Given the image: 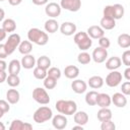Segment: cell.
Listing matches in <instances>:
<instances>
[{
	"instance_id": "obj_51",
	"label": "cell",
	"mask_w": 130,
	"mask_h": 130,
	"mask_svg": "<svg viewBox=\"0 0 130 130\" xmlns=\"http://www.w3.org/2000/svg\"><path fill=\"white\" fill-rule=\"evenodd\" d=\"M4 17H5V11H4L2 8H0V22L3 21Z\"/></svg>"
},
{
	"instance_id": "obj_5",
	"label": "cell",
	"mask_w": 130,
	"mask_h": 130,
	"mask_svg": "<svg viewBox=\"0 0 130 130\" xmlns=\"http://www.w3.org/2000/svg\"><path fill=\"white\" fill-rule=\"evenodd\" d=\"M52 117H53L52 109L47 107V106H43V107L38 108L36 110V112L34 113V116H32L34 121L36 123H39V124H42V123L49 121Z\"/></svg>"
},
{
	"instance_id": "obj_6",
	"label": "cell",
	"mask_w": 130,
	"mask_h": 130,
	"mask_svg": "<svg viewBox=\"0 0 130 130\" xmlns=\"http://www.w3.org/2000/svg\"><path fill=\"white\" fill-rule=\"evenodd\" d=\"M32 99L40 105H48L50 103V96L43 87H36L32 90Z\"/></svg>"
},
{
	"instance_id": "obj_32",
	"label": "cell",
	"mask_w": 130,
	"mask_h": 130,
	"mask_svg": "<svg viewBox=\"0 0 130 130\" xmlns=\"http://www.w3.org/2000/svg\"><path fill=\"white\" fill-rule=\"evenodd\" d=\"M36 64H37L38 67H40L42 69H45V70H48L51 66V59L48 56H41L37 60Z\"/></svg>"
},
{
	"instance_id": "obj_13",
	"label": "cell",
	"mask_w": 130,
	"mask_h": 130,
	"mask_svg": "<svg viewBox=\"0 0 130 130\" xmlns=\"http://www.w3.org/2000/svg\"><path fill=\"white\" fill-rule=\"evenodd\" d=\"M67 118L65 117V115H55L52 119V125L54 128L58 129V130H62L67 126Z\"/></svg>"
},
{
	"instance_id": "obj_43",
	"label": "cell",
	"mask_w": 130,
	"mask_h": 130,
	"mask_svg": "<svg viewBox=\"0 0 130 130\" xmlns=\"http://www.w3.org/2000/svg\"><path fill=\"white\" fill-rule=\"evenodd\" d=\"M0 109L4 112V113H7L9 110H10V106H9V103L5 100H0Z\"/></svg>"
},
{
	"instance_id": "obj_49",
	"label": "cell",
	"mask_w": 130,
	"mask_h": 130,
	"mask_svg": "<svg viewBox=\"0 0 130 130\" xmlns=\"http://www.w3.org/2000/svg\"><path fill=\"white\" fill-rule=\"evenodd\" d=\"M6 34H7V32L1 27V28H0V43L6 39Z\"/></svg>"
},
{
	"instance_id": "obj_55",
	"label": "cell",
	"mask_w": 130,
	"mask_h": 130,
	"mask_svg": "<svg viewBox=\"0 0 130 130\" xmlns=\"http://www.w3.org/2000/svg\"><path fill=\"white\" fill-rule=\"evenodd\" d=\"M2 1H5V0H0V2H2Z\"/></svg>"
},
{
	"instance_id": "obj_8",
	"label": "cell",
	"mask_w": 130,
	"mask_h": 130,
	"mask_svg": "<svg viewBox=\"0 0 130 130\" xmlns=\"http://www.w3.org/2000/svg\"><path fill=\"white\" fill-rule=\"evenodd\" d=\"M122 73L117 70H112L106 77V84L110 87H116L118 86L122 81Z\"/></svg>"
},
{
	"instance_id": "obj_39",
	"label": "cell",
	"mask_w": 130,
	"mask_h": 130,
	"mask_svg": "<svg viewBox=\"0 0 130 130\" xmlns=\"http://www.w3.org/2000/svg\"><path fill=\"white\" fill-rule=\"evenodd\" d=\"M101 129L102 130H115L116 129V125H115L114 122H112V120H106V121L102 122Z\"/></svg>"
},
{
	"instance_id": "obj_37",
	"label": "cell",
	"mask_w": 130,
	"mask_h": 130,
	"mask_svg": "<svg viewBox=\"0 0 130 130\" xmlns=\"http://www.w3.org/2000/svg\"><path fill=\"white\" fill-rule=\"evenodd\" d=\"M61 70L59 69V68H57V67H50L48 70H47V75L48 76H51V77H53V78H55V79H59L60 77H61Z\"/></svg>"
},
{
	"instance_id": "obj_21",
	"label": "cell",
	"mask_w": 130,
	"mask_h": 130,
	"mask_svg": "<svg viewBox=\"0 0 130 130\" xmlns=\"http://www.w3.org/2000/svg\"><path fill=\"white\" fill-rule=\"evenodd\" d=\"M100 26L104 29V30H110L113 29L116 26V20L112 17H107V16H103L101 21H100Z\"/></svg>"
},
{
	"instance_id": "obj_18",
	"label": "cell",
	"mask_w": 130,
	"mask_h": 130,
	"mask_svg": "<svg viewBox=\"0 0 130 130\" xmlns=\"http://www.w3.org/2000/svg\"><path fill=\"white\" fill-rule=\"evenodd\" d=\"M36 63H37V60H36L35 56L30 55V54L23 55V57L21 58V61H20V64L24 69H32L36 66Z\"/></svg>"
},
{
	"instance_id": "obj_48",
	"label": "cell",
	"mask_w": 130,
	"mask_h": 130,
	"mask_svg": "<svg viewBox=\"0 0 130 130\" xmlns=\"http://www.w3.org/2000/svg\"><path fill=\"white\" fill-rule=\"evenodd\" d=\"M124 77L126 80H130V67L128 66L124 71Z\"/></svg>"
},
{
	"instance_id": "obj_19",
	"label": "cell",
	"mask_w": 130,
	"mask_h": 130,
	"mask_svg": "<svg viewBox=\"0 0 130 130\" xmlns=\"http://www.w3.org/2000/svg\"><path fill=\"white\" fill-rule=\"evenodd\" d=\"M19 99H20V94H19V91L17 89H15L14 87H11L10 89L7 90L6 92V101L11 104V105H15L19 102Z\"/></svg>"
},
{
	"instance_id": "obj_53",
	"label": "cell",
	"mask_w": 130,
	"mask_h": 130,
	"mask_svg": "<svg viewBox=\"0 0 130 130\" xmlns=\"http://www.w3.org/2000/svg\"><path fill=\"white\" fill-rule=\"evenodd\" d=\"M4 129H5V126H4V124L0 122V130H4Z\"/></svg>"
},
{
	"instance_id": "obj_28",
	"label": "cell",
	"mask_w": 130,
	"mask_h": 130,
	"mask_svg": "<svg viewBox=\"0 0 130 130\" xmlns=\"http://www.w3.org/2000/svg\"><path fill=\"white\" fill-rule=\"evenodd\" d=\"M112 116H113L112 115V111L109 108H101L100 111L96 114V117L101 122L106 121V120H111Z\"/></svg>"
},
{
	"instance_id": "obj_38",
	"label": "cell",
	"mask_w": 130,
	"mask_h": 130,
	"mask_svg": "<svg viewBox=\"0 0 130 130\" xmlns=\"http://www.w3.org/2000/svg\"><path fill=\"white\" fill-rule=\"evenodd\" d=\"M32 74H34V76H35L37 79L42 80V79H44V78L47 76V70L42 69V68H40V67L37 66V67L34 68V72H32Z\"/></svg>"
},
{
	"instance_id": "obj_40",
	"label": "cell",
	"mask_w": 130,
	"mask_h": 130,
	"mask_svg": "<svg viewBox=\"0 0 130 130\" xmlns=\"http://www.w3.org/2000/svg\"><path fill=\"white\" fill-rule=\"evenodd\" d=\"M110 46H111V42H110L109 38L104 36V37L99 39V47H102L104 49H108Z\"/></svg>"
},
{
	"instance_id": "obj_2",
	"label": "cell",
	"mask_w": 130,
	"mask_h": 130,
	"mask_svg": "<svg viewBox=\"0 0 130 130\" xmlns=\"http://www.w3.org/2000/svg\"><path fill=\"white\" fill-rule=\"evenodd\" d=\"M55 108L60 114H63L65 116H71L77 111L76 103L74 101H71V100H68V101L59 100L56 102Z\"/></svg>"
},
{
	"instance_id": "obj_15",
	"label": "cell",
	"mask_w": 130,
	"mask_h": 130,
	"mask_svg": "<svg viewBox=\"0 0 130 130\" xmlns=\"http://www.w3.org/2000/svg\"><path fill=\"white\" fill-rule=\"evenodd\" d=\"M86 34L90 39H95L99 40L100 38L105 36V30L100 26V25H91L87 28Z\"/></svg>"
},
{
	"instance_id": "obj_54",
	"label": "cell",
	"mask_w": 130,
	"mask_h": 130,
	"mask_svg": "<svg viewBox=\"0 0 130 130\" xmlns=\"http://www.w3.org/2000/svg\"><path fill=\"white\" fill-rule=\"evenodd\" d=\"M3 115H4V112L0 109V118H2V117H3Z\"/></svg>"
},
{
	"instance_id": "obj_11",
	"label": "cell",
	"mask_w": 130,
	"mask_h": 130,
	"mask_svg": "<svg viewBox=\"0 0 130 130\" xmlns=\"http://www.w3.org/2000/svg\"><path fill=\"white\" fill-rule=\"evenodd\" d=\"M108 58V51L102 47H96L91 54V59L95 63H103Z\"/></svg>"
},
{
	"instance_id": "obj_26",
	"label": "cell",
	"mask_w": 130,
	"mask_h": 130,
	"mask_svg": "<svg viewBox=\"0 0 130 130\" xmlns=\"http://www.w3.org/2000/svg\"><path fill=\"white\" fill-rule=\"evenodd\" d=\"M64 75L69 79H75L79 75V69L74 65H68L64 68Z\"/></svg>"
},
{
	"instance_id": "obj_23",
	"label": "cell",
	"mask_w": 130,
	"mask_h": 130,
	"mask_svg": "<svg viewBox=\"0 0 130 130\" xmlns=\"http://www.w3.org/2000/svg\"><path fill=\"white\" fill-rule=\"evenodd\" d=\"M44 27H45L46 32L54 34L59 29V23L55 18H50V19L46 20V22L44 24Z\"/></svg>"
},
{
	"instance_id": "obj_33",
	"label": "cell",
	"mask_w": 130,
	"mask_h": 130,
	"mask_svg": "<svg viewBox=\"0 0 130 130\" xmlns=\"http://www.w3.org/2000/svg\"><path fill=\"white\" fill-rule=\"evenodd\" d=\"M99 92L95 90H90L86 92L85 94V103L88 106H95L96 105V99H98Z\"/></svg>"
},
{
	"instance_id": "obj_25",
	"label": "cell",
	"mask_w": 130,
	"mask_h": 130,
	"mask_svg": "<svg viewBox=\"0 0 130 130\" xmlns=\"http://www.w3.org/2000/svg\"><path fill=\"white\" fill-rule=\"evenodd\" d=\"M74 117H73V120L76 124L78 125H81V126H84L87 122H88V115L83 112V111H79V112H75L74 114Z\"/></svg>"
},
{
	"instance_id": "obj_27",
	"label": "cell",
	"mask_w": 130,
	"mask_h": 130,
	"mask_svg": "<svg viewBox=\"0 0 130 130\" xmlns=\"http://www.w3.org/2000/svg\"><path fill=\"white\" fill-rule=\"evenodd\" d=\"M20 69H21V64H20V61H18L17 59H13L9 62V64H8L9 74L18 75V73L20 72Z\"/></svg>"
},
{
	"instance_id": "obj_47",
	"label": "cell",
	"mask_w": 130,
	"mask_h": 130,
	"mask_svg": "<svg viewBox=\"0 0 130 130\" xmlns=\"http://www.w3.org/2000/svg\"><path fill=\"white\" fill-rule=\"evenodd\" d=\"M7 68V64L3 59H0V71H5Z\"/></svg>"
},
{
	"instance_id": "obj_41",
	"label": "cell",
	"mask_w": 130,
	"mask_h": 130,
	"mask_svg": "<svg viewBox=\"0 0 130 130\" xmlns=\"http://www.w3.org/2000/svg\"><path fill=\"white\" fill-rule=\"evenodd\" d=\"M122 63L124 65H126L127 67L130 66V50H126L123 54H122Z\"/></svg>"
},
{
	"instance_id": "obj_1",
	"label": "cell",
	"mask_w": 130,
	"mask_h": 130,
	"mask_svg": "<svg viewBox=\"0 0 130 130\" xmlns=\"http://www.w3.org/2000/svg\"><path fill=\"white\" fill-rule=\"evenodd\" d=\"M27 39L30 43H34L38 46H45L49 42L48 34L38 27H32L27 31Z\"/></svg>"
},
{
	"instance_id": "obj_10",
	"label": "cell",
	"mask_w": 130,
	"mask_h": 130,
	"mask_svg": "<svg viewBox=\"0 0 130 130\" xmlns=\"http://www.w3.org/2000/svg\"><path fill=\"white\" fill-rule=\"evenodd\" d=\"M61 6L56 2H50L45 7L46 14L51 18H56L61 14Z\"/></svg>"
},
{
	"instance_id": "obj_3",
	"label": "cell",
	"mask_w": 130,
	"mask_h": 130,
	"mask_svg": "<svg viewBox=\"0 0 130 130\" xmlns=\"http://www.w3.org/2000/svg\"><path fill=\"white\" fill-rule=\"evenodd\" d=\"M124 6L121 4H114V5H107L105 6L103 10L104 16L107 17H112L115 20L116 19H121L124 16Z\"/></svg>"
},
{
	"instance_id": "obj_4",
	"label": "cell",
	"mask_w": 130,
	"mask_h": 130,
	"mask_svg": "<svg viewBox=\"0 0 130 130\" xmlns=\"http://www.w3.org/2000/svg\"><path fill=\"white\" fill-rule=\"evenodd\" d=\"M73 41L77 45V47L80 51H86L92 45L91 39L88 37V35L85 31H79V32L74 34Z\"/></svg>"
},
{
	"instance_id": "obj_30",
	"label": "cell",
	"mask_w": 130,
	"mask_h": 130,
	"mask_svg": "<svg viewBox=\"0 0 130 130\" xmlns=\"http://www.w3.org/2000/svg\"><path fill=\"white\" fill-rule=\"evenodd\" d=\"M117 42H118L119 47L123 49H128L130 47V36L128 34H121L118 37Z\"/></svg>"
},
{
	"instance_id": "obj_36",
	"label": "cell",
	"mask_w": 130,
	"mask_h": 130,
	"mask_svg": "<svg viewBox=\"0 0 130 130\" xmlns=\"http://www.w3.org/2000/svg\"><path fill=\"white\" fill-rule=\"evenodd\" d=\"M43 80H44V86L46 89H53L57 85V79H55L51 76L47 75Z\"/></svg>"
},
{
	"instance_id": "obj_12",
	"label": "cell",
	"mask_w": 130,
	"mask_h": 130,
	"mask_svg": "<svg viewBox=\"0 0 130 130\" xmlns=\"http://www.w3.org/2000/svg\"><path fill=\"white\" fill-rule=\"evenodd\" d=\"M60 31L64 36H72L76 32V24L71 21H65L60 25Z\"/></svg>"
},
{
	"instance_id": "obj_52",
	"label": "cell",
	"mask_w": 130,
	"mask_h": 130,
	"mask_svg": "<svg viewBox=\"0 0 130 130\" xmlns=\"http://www.w3.org/2000/svg\"><path fill=\"white\" fill-rule=\"evenodd\" d=\"M77 129H79V130H82L83 129V126H81V125H76V126H73L72 127V130H77Z\"/></svg>"
},
{
	"instance_id": "obj_42",
	"label": "cell",
	"mask_w": 130,
	"mask_h": 130,
	"mask_svg": "<svg viewBox=\"0 0 130 130\" xmlns=\"http://www.w3.org/2000/svg\"><path fill=\"white\" fill-rule=\"evenodd\" d=\"M121 90H122V93L125 94L126 96L130 94V81L129 80H127V81H125V82L122 83Z\"/></svg>"
},
{
	"instance_id": "obj_9",
	"label": "cell",
	"mask_w": 130,
	"mask_h": 130,
	"mask_svg": "<svg viewBox=\"0 0 130 130\" xmlns=\"http://www.w3.org/2000/svg\"><path fill=\"white\" fill-rule=\"evenodd\" d=\"M60 6L65 10L76 12L81 8V0H61Z\"/></svg>"
},
{
	"instance_id": "obj_22",
	"label": "cell",
	"mask_w": 130,
	"mask_h": 130,
	"mask_svg": "<svg viewBox=\"0 0 130 130\" xmlns=\"http://www.w3.org/2000/svg\"><path fill=\"white\" fill-rule=\"evenodd\" d=\"M122 64V61L119 57L117 56H113L111 58H109L107 61H106V68L108 70H117Z\"/></svg>"
},
{
	"instance_id": "obj_24",
	"label": "cell",
	"mask_w": 130,
	"mask_h": 130,
	"mask_svg": "<svg viewBox=\"0 0 130 130\" xmlns=\"http://www.w3.org/2000/svg\"><path fill=\"white\" fill-rule=\"evenodd\" d=\"M104 82H105V80L102 76L94 75V76L89 77V79L87 81V85H89V87H91L93 89H98L104 85Z\"/></svg>"
},
{
	"instance_id": "obj_17",
	"label": "cell",
	"mask_w": 130,
	"mask_h": 130,
	"mask_svg": "<svg viewBox=\"0 0 130 130\" xmlns=\"http://www.w3.org/2000/svg\"><path fill=\"white\" fill-rule=\"evenodd\" d=\"M32 125L29 123L22 122L21 120L15 119L11 122V125L9 126V130H31Z\"/></svg>"
},
{
	"instance_id": "obj_31",
	"label": "cell",
	"mask_w": 130,
	"mask_h": 130,
	"mask_svg": "<svg viewBox=\"0 0 130 130\" xmlns=\"http://www.w3.org/2000/svg\"><path fill=\"white\" fill-rule=\"evenodd\" d=\"M2 28L6 32H13L16 29V22L12 18H7V19L3 20Z\"/></svg>"
},
{
	"instance_id": "obj_45",
	"label": "cell",
	"mask_w": 130,
	"mask_h": 130,
	"mask_svg": "<svg viewBox=\"0 0 130 130\" xmlns=\"http://www.w3.org/2000/svg\"><path fill=\"white\" fill-rule=\"evenodd\" d=\"M31 1L35 5H39V6L40 5H45L49 2V0H31Z\"/></svg>"
},
{
	"instance_id": "obj_16",
	"label": "cell",
	"mask_w": 130,
	"mask_h": 130,
	"mask_svg": "<svg viewBox=\"0 0 130 130\" xmlns=\"http://www.w3.org/2000/svg\"><path fill=\"white\" fill-rule=\"evenodd\" d=\"M112 103L118 108H124L127 105V98L122 92H116L111 96Z\"/></svg>"
},
{
	"instance_id": "obj_14",
	"label": "cell",
	"mask_w": 130,
	"mask_h": 130,
	"mask_svg": "<svg viewBox=\"0 0 130 130\" xmlns=\"http://www.w3.org/2000/svg\"><path fill=\"white\" fill-rule=\"evenodd\" d=\"M71 88L75 93H83L87 89V83L82 79H74L71 82Z\"/></svg>"
},
{
	"instance_id": "obj_20",
	"label": "cell",
	"mask_w": 130,
	"mask_h": 130,
	"mask_svg": "<svg viewBox=\"0 0 130 130\" xmlns=\"http://www.w3.org/2000/svg\"><path fill=\"white\" fill-rule=\"evenodd\" d=\"M111 96L108 93H99L96 99V105L100 108H109L111 105Z\"/></svg>"
},
{
	"instance_id": "obj_7",
	"label": "cell",
	"mask_w": 130,
	"mask_h": 130,
	"mask_svg": "<svg viewBox=\"0 0 130 130\" xmlns=\"http://www.w3.org/2000/svg\"><path fill=\"white\" fill-rule=\"evenodd\" d=\"M20 42H21V40H20V36L18 34H11L4 44L7 54L11 55L15 51V49L18 48V45L20 44Z\"/></svg>"
},
{
	"instance_id": "obj_44",
	"label": "cell",
	"mask_w": 130,
	"mask_h": 130,
	"mask_svg": "<svg viewBox=\"0 0 130 130\" xmlns=\"http://www.w3.org/2000/svg\"><path fill=\"white\" fill-rule=\"evenodd\" d=\"M8 56L4 44H0V59H5Z\"/></svg>"
},
{
	"instance_id": "obj_46",
	"label": "cell",
	"mask_w": 130,
	"mask_h": 130,
	"mask_svg": "<svg viewBox=\"0 0 130 130\" xmlns=\"http://www.w3.org/2000/svg\"><path fill=\"white\" fill-rule=\"evenodd\" d=\"M6 78H7V73L5 71H0V83L6 81Z\"/></svg>"
},
{
	"instance_id": "obj_34",
	"label": "cell",
	"mask_w": 130,
	"mask_h": 130,
	"mask_svg": "<svg viewBox=\"0 0 130 130\" xmlns=\"http://www.w3.org/2000/svg\"><path fill=\"white\" fill-rule=\"evenodd\" d=\"M77 61H78V63H80V64H82V65H86V64H88V63L91 61V56H90L87 52L82 51V52H80V53L78 54V56H77Z\"/></svg>"
},
{
	"instance_id": "obj_50",
	"label": "cell",
	"mask_w": 130,
	"mask_h": 130,
	"mask_svg": "<svg viewBox=\"0 0 130 130\" xmlns=\"http://www.w3.org/2000/svg\"><path fill=\"white\" fill-rule=\"evenodd\" d=\"M21 1H22V0H8L9 4L12 5V6H17V5H19V4L21 3Z\"/></svg>"
},
{
	"instance_id": "obj_35",
	"label": "cell",
	"mask_w": 130,
	"mask_h": 130,
	"mask_svg": "<svg viewBox=\"0 0 130 130\" xmlns=\"http://www.w3.org/2000/svg\"><path fill=\"white\" fill-rule=\"evenodd\" d=\"M6 82L10 87H16L20 84V78L18 77V75L9 74V75H7Z\"/></svg>"
},
{
	"instance_id": "obj_29",
	"label": "cell",
	"mask_w": 130,
	"mask_h": 130,
	"mask_svg": "<svg viewBox=\"0 0 130 130\" xmlns=\"http://www.w3.org/2000/svg\"><path fill=\"white\" fill-rule=\"evenodd\" d=\"M18 51L22 55L30 54V52L32 51L31 43L29 41H22V42H20V44L18 45Z\"/></svg>"
}]
</instances>
